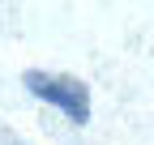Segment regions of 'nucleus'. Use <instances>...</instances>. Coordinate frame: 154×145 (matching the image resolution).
<instances>
[{
	"label": "nucleus",
	"mask_w": 154,
	"mask_h": 145,
	"mask_svg": "<svg viewBox=\"0 0 154 145\" xmlns=\"http://www.w3.org/2000/svg\"><path fill=\"white\" fill-rule=\"evenodd\" d=\"M22 85L30 90L34 98L51 102L56 111L69 115L73 124H86L90 120V90L77 81V77H69V72H38V68H30L26 77H22Z\"/></svg>",
	"instance_id": "f257e3e1"
}]
</instances>
